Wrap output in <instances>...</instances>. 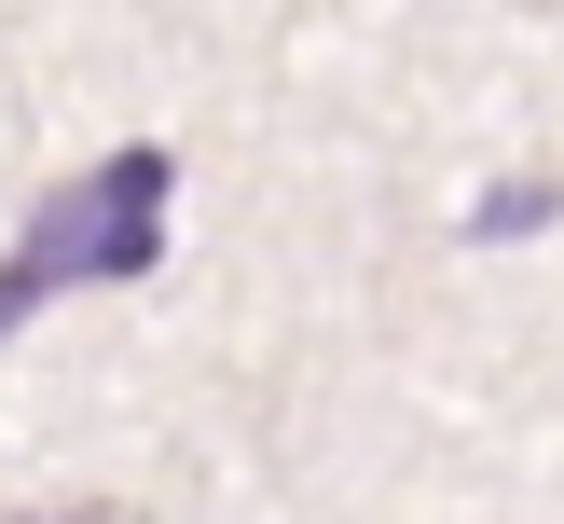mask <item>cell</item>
I'll use <instances>...</instances> for the list:
<instances>
[{"mask_svg": "<svg viewBox=\"0 0 564 524\" xmlns=\"http://www.w3.org/2000/svg\"><path fill=\"white\" fill-rule=\"evenodd\" d=\"M55 524H138V511H55Z\"/></svg>", "mask_w": 564, "mask_h": 524, "instance_id": "cell-3", "label": "cell"}, {"mask_svg": "<svg viewBox=\"0 0 564 524\" xmlns=\"http://www.w3.org/2000/svg\"><path fill=\"white\" fill-rule=\"evenodd\" d=\"M551 207H564V180H496V193H482V221H468V235H538Z\"/></svg>", "mask_w": 564, "mask_h": 524, "instance_id": "cell-2", "label": "cell"}, {"mask_svg": "<svg viewBox=\"0 0 564 524\" xmlns=\"http://www.w3.org/2000/svg\"><path fill=\"white\" fill-rule=\"evenodd\" d=\"M165 207H180V165H165L152 138H124V152H110L97 180H69L28 221V248L0 263V331H14L28 303H55V290H124V276H152L165 263Z\"/></svg>", "mask_w": 564, "mask_h": 524, "instance_id": "cell-1", "label": "cell"}]
</instances>
